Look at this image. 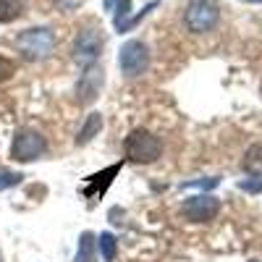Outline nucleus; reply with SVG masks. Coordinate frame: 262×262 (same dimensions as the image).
<instances>
[{"instance_id":"obj_10","label":"nucleus","mask_w":262,"mask_h":262,"mask_svg":"<svg viewBox=\"0 0 262 262\" xmlns=\"http://www.w3.org/2000/svg\"><path fill=\"white\" fill-rule=\"evenodd\" d=\"M100 131H102V116L100 113H90V116H86V121H84V126H81V131H79V137H76V144L92 142Z\"/></svg>"},{"instance_id":"obj_9","label":"nucleus","mask_w":262,"mask_h":262,"mask_svg":"<svg viewBox=\"0 0 262 262\" xmlns=\"http://www.w3.org/2000/svg\"><path fill=\"white\" fill-rule=\"evenodd\" d=\"M118 170H121V163H113L111 168H102L100 173H95V176L86 179L84 181V196L86 200H92V202L102 200V194L107 191V186L113 184V179L118 176Z\"/></svg>"},{"instance_id":"obj_7","label":"nucleus","mask_w":262,"mask_h":262,"mask_svg":"<svg viewBox=\"0 0 262 262\" xmlns=\"http://www.w3.org/2000/svg\"><path fill=\"white\" fill-rule=\"evenodd\" d=\"M217 210H221V202H217L215 196L200 194V196H189V200L184 202L181 215L186 217V221H191V223H207V221H212V217L217 215Z\"/></svg>"},{"instance_id":"obj_22","label":"nucleus","mask_w":262,"mask_h":262,"mask_svg":"<svg viewBox=\"0 0 262 262\" xmlns=\"http://www.w3.org/2000/svg\"><path fill=\"white\" fill-rule=\"evenodd\" d=\"M249 3H262V0H249Z\"/></svg>"},{"instance_id":"obj_19","label":"nucleus","mask_w":262,"mask_h":262,"mask_svg":"<svg viewBox=\"0 0 262 262\" xmlns=\"http://www.w3.org/2000/svg\"><path fill=\"white\" fill-rule=\"evenodd\" d=\"M79 6H81V0H55V8L63 11V13H71V11H76Z\"/></svg>"},{"instance_id":"obj_15","label":"nucleus","mask_w":262,"mask_h":262,"mask_svg":"<svg viewBox=\"0 0 262 262\" xmlns=\"http://www.w3.org/2000/svg\"><path fill=\"white\" fill-rule=\"evenodd\" d=\"M21 179H24V173L8 170V168H0V189H11V186L21 184Z\"/></svg>"},{"instance_id":"obj_6","label":"nucleus","mask_w":262,"mask_h":262,"mask_svg":"<svg viewBox=\"0 0 262 262\" xmlns=\"http://www.w3.org/2000/svg\"><path fill=\"white\" fill-rule=\"evenodd\" d=\"M100 53H102V34H100V29L97 27H90V29L84 27L76 34V39H74V60L86 69V66H95Z\"/></svg>"},{"instance_id":"obj_21","label":"nucleus","mask_w":262,"mask_h":262,"mask_svg":"<svg viewBox=\"0 0 262 262\" xmlns=\"http://www.w3.org/2000/svg\"><path fill=\"white\" fill-rule=\"evenodd\" d=\"M116 3H118V0H105V8H107V11H113Z\"/></svg>"},{"instance_id":"obj_5","label":"nucleus","mask_w":262,"mask_h":262,"mask_svg":"<svg viewBox=\"0 0 262 262\" xmlns=\"http://www.w3.org/2000/svg\"><path fill=\"white\" fill-rule=\"evenodd\" d=\"M184 24L194 34H205L217 24V6L210 0H194L184 11Z\"/></svg>"},{"instance_id":"obj_17","label":"nucleus","mask_w":262,"mask_h":262,"mask_svg":"<svg viewBox=\"0 0 262 262\" xmlns=\"http://www.w3.org/2000/svg\"><path fill=\"white\" fill-rule=\"evenodd\" d=\"M238 189H244V191H249V194H262V179H247V181H242L238 184Z\"/></svg>"},{"instance_id":"obj_12","label":"nucleus","mask_w":262,"mask_h":262,"mask_svg":"<svg viewBox=\"0 0 262 262\" xmlns=\"http://www.w3.org/2000/svg\"><path fill=\"white\" fill-rule=\"evenodd\" d=\"M27 0H0V24H11L24 13Z\"/></svg>"},{"instance_id":"obj_4","label":"nucleus","mask_w":262,"mask_h":262,"mask_svg":"<svg viewBox=\"0 0 262 262\" xmlns=\"http://www.w3.org/2000/svg\"><path fill=\"white\" fill-rule=\"evenodd\" d=\"M118 66L126 76H142L149 69V48L142 39H128L118 53Z\"/></svg>"},{"instance_id":"obj_18","label":"nucleus","mask_w":262,"mask_h":262,"mask_svg":"<svg viewBox=\"0 0 262 262\" xmlns=\"http://www.w3.org/2000/svg\"><path fill=\"white\" fill-rule=\"evenodd\" d=\"M13 71H16L13 60H8V58H3V55H0V81L11 79V76H13Z\"/></svg>"},{"instance_id":"obj_20","label":"nucleus","mask_w":262,"mask_h":262,"mask_svg":"<svg viewBox=\"0 0 262 262\" xmlns=\"http://www.w3.org/2000/svg\"><path fill=\"white\" fill-rule=\"evenodd\" d=\"M191 186H200V189H212L217 186V179H205V181H186L184 189H191Z\"/></svg>"},{"instance_id":"obj_11","label":"nucleus","mask_w":262,"mask_h":262,"mask_svg":"<svg viewBox=\"0 0 262 262\" xmlns=\"http://www.w3.org/2000/svg\"><path fill=\"white\" fill-rule=\"evenodd\" d=\"M95 257H97V242H95V233H81V238H79V252H76V257H74V262H95Z\"/></svg>"},{"instance_id":"obj_2","label":"nucleus","mask_w":262,"mask_h":262,"mask_svg":"<svg viewBox=\"0 0 262 262\" xmlns=\"http://www.w3.org/2000/svg\"><path fill=\"white\" fill-rule=\"evenodd\" d=\"M16 48L27 60H42L55 48V34L48 27H32L16 37Z\"/></svg>"},{"instance_id":"obj_14","label":"nucleus","mask_w":262,"mask_h":262,"mask_svg":"<svg viewBox=\"0 0 262 262\" xmlns=\"http://www.w3.org/2000/svg\"><path fill=\"white\" fill-rule=\"evenodd\" d=\"M97 247H100V254H102L105 262H113V259H116V236H113V233H107V231L100 233Z\"/></svg>"},{"instance_id":"obj_16","label":"nucleus","mask_w":262,"mask_h":262,"mask_svg":"<svg viewBox=\"0 0 262 262\" xmlns=\"http://www.w3.org/2000/svg\"><path fill=\"white\" fill-rule=\"evenodd\" d=\"M116 16H113V24H116V29L121 32V27H123V18L128 16V11H131V0H121V3H116Z\"/></svg>"},{"instance_id":"obj_3","label":"nucleus","mask_w":262,"mask_h":262,"mask_svg":"<svg viewBox=\"0 0 262 262\" xmlns=\"http://www.w3.org/2000/svg\"><path fill=\"white\" fill-rule=\"evenodd\" d=\"M45 149H48V142H45V137H42L39 131L21 128V131H16V137H13L11 158L16 163H34V160H39L42 155H45Z\"/></svg>"},{"instance_id":"obj_1","label":"nucleus","mask_w":262,"mask_h":262,"mask_svg":"<svg viewBox=\"0 0 262 262\" xmlns=\"http://www.w3.org/2000/svg\"><path fill=\"white\" fill-rule=\"evenodd\" d=\"M123 152H126L128 163L147 165V163H155L163 155V142L155 134H149L147 128H134L123 142Z\"/></svg>"},{"instance_id":"obj_13","label":"nucleus","mask_w":262,"mask_h":262,"mask_svg":"<svg viewBox=\"0 0 262 262\" xmlns=\"http://www.w3.org/2000/svg\"><path fill=\"white\" fill-rule=\"evenodd\" d=\"M244 168H247L249 173H254V176H259V173H262V144H254V147L247 149Z\"/></svg>"},{"instance_id":"obj_8","label":"nucleus","mask_w":262,"mask_h":262,"mask_svg":"<svg viewBox=\"0 0 262 262\" xmlns=\"http://www.w3.org/2000/svg\"><path fill=\"white\" fill-rule=\"evenodd\" d=\"M102 81H105V76H102L100 66H86L84 74H81V79H79V86H76L79 102H81V105L95 102V100L100 97V92H102Z\"/></svg>"}]
</instances>
